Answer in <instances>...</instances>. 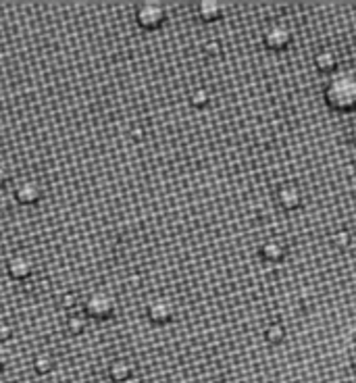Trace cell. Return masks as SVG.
Returning a JSON list of instances; mask_svg holds the SVG:
<instances>
[{
    "label": "cell",
    "mask_w": 356,
    "mask_h": 383,
    "mask_svg": "<svg viewBox=\"0 0 356 383\" xmlns=\"http://www.w3.org/2000/svg\"><path fill=\"white\" fill-rule=\"evenodd\" d=\"M6 273L15 281H25L33 273V260L25 254H15L6 260Z\"/></svg>",
    "instance_id": "cell-5"
},
{
    "label": "cell",
    "mask_w": 356,
    "mask_h": 383,
    "mask_svg": "<svg viewBox=\"0 0 356 383\" xmlns=\"http://www.w3.org/2000/svg\"><path fill=\"white\" fill-rule=\"evenodd\" d=\"M167 21V8L161 2H142L136 6V23L142 29H159Z\"/></svg>",
    "instance_id": "cell-3"
},
{
    "label": "cell",
    "mask_w": 356,
    "mask_h": 383,
    "mask_svg": "<svg viewBox=\"0 0 356 383\" xmlns=\"http://www.w3.org/2000/svg\"><path fill=\"white\" fill-rule=\"evenodd\" d=\"M325 102L334 111L350 113L356 109V77L353 73H340L325 86Z\"/></svg>",
    "instance_id": "cell-1"
},
{
    "label": "cell",
    "mask_w": 356,
    "mask_h": 383,
    "mask_svg": "<svg viewBox=\"0 0 356 383\" xmlns=\"http://www.w3.org/2000/svg\"><path fill=\"white\" fill-rule=\"evenodd\" d=\"M263 40H265V46L269 50H284L292 42V31H290V27H286L281 23H275V25L267 27Z\"/></svg>",
    "instance_id": "cell-4"
},
{
    "label": "cell",
    "mask_w": 356,
    "mask_h": 383,
    "mask_svg": "<svg viewBox=\"0 0 356 383\" xmlns=\"http://www.w3.org/2000/svg\"><path fill=\"white\" fill-rule=\"evenodd\" d=\"M65 329H67V334H71V336L84 334V329H86L84 317H79V315H69L67 321H65Z\"/></svg>",
    "instance_id": "cell-14"
},
{
    "label": "cell",
    "mask_w": 356,
    "mask_h": 383,
    "mask_svg": "<svg viewBox=\"0 0 356 383\" xmlns=\"http://www.w3.org/2000/svg\"><path fill=\"white\" fill-rule=\"evenodd\" d=\"M148 319L153 321V323H157V325H165V323H169L171 319H173V315H176V308H173V304L169 302V300H165V298H157V300H153L150 304H148Z\"/></svg>",
    "instance_id": "cell-7"
},
{
    "label": "cell",
    "mask_w": 356,
    "mask_h": 383,
    "mask_svg": "<svg viewBox=\"0 0 356 383\" xmlns=\"http://www.w3.org/2000/svg\"><path fill=\"white\" fill-rule=\"evenodd\" d=\"M117 313V302L109 292H92L84 300V315L96 321H109Z\"/></svg>",
    "instance_id": "cell-2"
},
{
    "label": "cell",
    "mask_w": 356,
    "mask_h": 383,
    "mask_svg": "<svg viewBox=\"0 0 356 383\" xmlns=\"http://www.w3.org/2000/svg\"><path fill=\"white\" fill-rule=\"evenodd\" d=\"M6 182H8V171L0 165V188H4V186H6Z\"/></svg>",
    "instance_id": "cell-20"
},
{
    "label": "cell",
    "mask_w": 356,
    "mask_h": 383,
    "mask_svg": "<svg viewBox=\"0 0 356 383\" xmlns=\"http://www.w3.org/2000/svg\"><path fill=\"white\" fill-rule=\"evenodd\" d=\"M59 304H61V308H65V311H71V308H75V306H77V294H73V292H67V294H63Z\"/></svg>",
    "instance_id": "cell-17"
},
{
    "label": "cell",
    "mask_w": 356,
    "mask_h": 383,
    "mask_svg": "<svg viewBox=\"0 0 356 383\" xmlns=\"http://www.w3.org/2000/svg\"><path fill=\"white\" fill-rule=\"evenodd\" d=\"M208 100H210V94H208L206 88H196V90L189 94V102H192L194 107H206Z\"/></svg>",
    "instance_id": "cell-15"
},
{
    "label": "cell",
    "mask_w": 356,
    "mask_h": 383,
    "mask_svg": "<svg viewBox=\"0 0 356 383\" xmlns=\"http://www.w3.org/2000/svg\"><path fill=\"white\" fill-rule=\"evenodd\" d=\"M119 383H140L138 380H127V382H119Z\"/></svg>",
    "instance_id": "cell-22"
},
{
    "label": "cell",
    "mask_w": 356,
    "mask_h": 383,
    "mask_svg": "<svg viewBox=\"0 0 356 383\" xmlns=\"http://www.w3.org/2000/svg\"><path fill=\"white\" fill-rule=\"evenodd\" d=\"M40 198H42V186L36 180H21L15 186V200L23 206H31L40 202Z\"/></svg>",
    "instance_id": "cell-6"
},
{
    "label": "cell",
    "mask_w": 356,
    "mask_h": 383,
    "mask_svg": "<svg viewBox=\"0 0 356 383\" xmlns=\"http://www.w3.org/2000/svg\"><path fill=\"white\" fill-rule=\"evenodd\" d=\"M334 242H336V244H340V246H348V244H350V235H348V231H338V233H336V237H334Z\"/></svg>",
    "instance_id": "cell-18"
},
{
    "label": "cell",
    "mask_w": 356,
    "mask_h": 383,
    "mask_svg": "<svg viewBox=\"0 0 356 383\" xmlns=\"http://www.w3.org/2000/svg\"><path fill=\"white\" fill-rule=\"evenodd\" d=\"M10 334H13L10 325H0V340H8Z\"/></svg>",
    "instance_id": "cell-19"
},
{
    "label": "cell",
    "mask_w": 356,
    "mask_h": 383,
    "mask_svg": "<svg viewBox=\"0 0 356 383\" xmlns=\"http://www.w3.org/2000/svg\"><path fill=\"white\" fill-rule=\"evenodd\" d=\"M350 140H353V144L356 146V125L353 127V132H350Z\"/></svg>",
    "instance_id": "cell-21"
},
{
    "label": "cell",
    "mask_w": 356,
    "mask_h": 383,
    "mask_svg": "<svg viewBox=\"0 0 356 383\" xmlns=\"http://www.w3.org/2000/svg\"><path fill=\"white\" fill-rule=\"evenodd\" d=\"M277 198H279L281 206H284V208H288V210H294V208H298V206L302 204V192L298 190L296 186H292V184L281 186V188H279V194H277Z\"/></svg>",
    "instance_id": "cell-9"
},
{
    "label": "cell",
    "mask_w": 356,
    "mask_h": 383,
    "mask_svg": "<svg viewBox=\"0 0 356 383\" xmlns=\"http://www.w3.org/2000/svg\"><path fill=\"white\" fill-rule=\"evenodd\" d=\"M315 65H317L319 71L332 73V71H336V67H338V56H336V52H332V50H321V52L315 56Z\"/></svg>",
    "instance_id": "cell-12"
},
{
    "label": "cell",
    "mask_w": 356,
    "mask_h": 383,
    "mask_svg": "<svg viewBox=\"0 0 356 383\" xmlns=\"http://www.w3.org/2000/svg\"><path fill=\"white\" fill-rule=\"evenodd\" d=\"M261 254H263V258H267L271 263H279L286 256V246L279 240H267L261 246Z\"/></svg>",
    "instance_id": "cell-11"
},
{
    "label": "cell",
    "mask_w": 356,
    "mask_h": 383,
    "mask_svg": "<svg viewBox=\"0 0 356 383\" xmlns=\"http://www.w3.org/2000/svg\"><path fill=\"white\" fill-rule=\"evenodd\" d=\"M196 13L202 21L210 23V21H219L223 17V6L219 2H212V0H204L196 6Z\"/></svg>",
    "instance_id": "cell-10"
},
{
    "label": "cell",
    "mask_w": 356,
    "mask_h": 383,
    "mask_svg": "<svg viewBox=\"0 0 356 383\" xmlns=\"http://www.w3.org/2000/svg\"><path fill=\"white\" fill-rule=\"evenodd\" d=\"M284 338H286V329H284L281 323H273L271 327H267V340H269L271 344H277V342H281Z\"/></svg>",
    "instance_id": "cell-16"
},
{
    "label": "cell",
    "mask_w": 356,
    "mask_h": 383,
    "mask_svg": "<svg viewBox=\"0 0 356 383\" xmlns=\"http://www.w3.org/2000/svg\"><path fill=\"white\" fill-rule=\"evenodd\" d=\"M109 377L113 383L134 380V365L125 359H117L109 365Z\"/></svg>",
    "instance_id": "cell-8"
},
{
    "label": "cell",
    "mask_w": 356,
    "mask_h": 383,
    "mask_svg": "<svg viewBox=\"0 0 356 383\" xmlns=\"http://www.w3.org/2000/svg\"><path fill=\"white\" fill-rule=\"evenodd\" d=\"M52 369H54V359H52L50 354L42 352V354H38V357L33 359V371H36L38 375H48Z\"/></svg>",
    "instance_id": "cell-13"
}]
</instances>
